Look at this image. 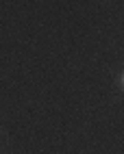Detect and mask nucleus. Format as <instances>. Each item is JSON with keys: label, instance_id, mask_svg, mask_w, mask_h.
Masks as SVG:
<instances>
[{"label": "nucleus", "instance_id": "nucleus-1", "mask_svg": "<svg viewBox=\"0 0 124 154\" xmlns=\"http://www.w3.org/2000/svg\"><path fill=\"white\" fill-rule=\"evenodd\" d=\"M120 83H122V89H124V74H122V80H120Z\"/></svg>", "mask_w": 124, "mask_h": 154}]
</instances>
